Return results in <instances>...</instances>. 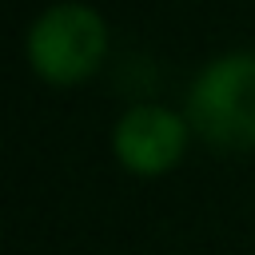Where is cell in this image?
<instances>
[{"instance_id": "1", "label": "cell", "mask_w": 255, "mask_h": 255, "mask_svg": "<svg viewBox=\"0 0 255 255\" xmlns=\"http://www.w3.org/2000/svg\"><path fill=\"white\" fill-rule=\"evenodd\" d=\"M187 124L215 151L255 147V52L211 60L187 92Z\"/></svg>"}, {"instance_id": "2", "label": "cell", "mask_w": 255, "mask_h": 255, "mask_svg": "<svg viewBox=\"0 0 255 255\" xmlns=\"http://www.w3.org/2000/svg\"><path fill=\"white\" fill-rule=\"evenodd\" d=\"M108 48L104 20L84 4H56L48 8L28 32V60L52 84H80L88 80Z\"/></svg>"}, {"instance_id": "3", "label": "cell", "mask_w": 255, "mask_h": 255, "mask_svg": "<svg viewBox=\"0 0 255 255\" xmlns=\"http://www.w3.org/2000/svg\"><path fill=\"white\" fill-rule=\"evenodd\" d=\"M187 120H179L167 108L139 104L116 124V155L135 175H159L171 171L187 147Z\"/></svg>"}]
</instances>
